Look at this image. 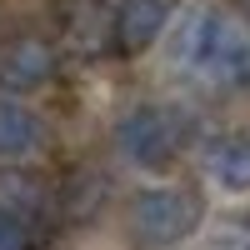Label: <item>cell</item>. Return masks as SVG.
<instances>
[{
	"label": "cell",
	"mask_w": 250,
	"mask_h": 250,
	"mask_svg": "<svg viewBox=\"0 0 250 250\" xmlns=\"http://www.w3.org/2000/svg\"><path fill=\"white\" fill-rule=\"evenodd\" d=\"M170 65L210 80L215 90H250V25L220 10H195L180 20Z\"/></svg>",
	"instance_id": "1"
},
{
	"label": "cell",
	"mask_w": 250,
	"mask_h": 250,
	"mask_svg": "<svg viewBox=\"0 0 250 250\" xmlns=\"http://www.w3.org/2000/svg\"><path fill=\"white\" fill-rule=\"evenodd\" d=\"M185 140H190V120H185L175 105H135L115 125V145L120 155L140 165V170H165L175 165Z\"/></svg>",
	"instance_id": "2"
},
{
	"label": "cell",
	"mask_w": 250,
	"mask_h": 250,
	"mask_svg": "<svg viewBox=\"0 0 250 250\" xmlns=\"http://www.w3.org/2000/svg\"><path fill=\"white\" fill-rule=\"evenodd\" d=\"M125 225H130V235L140 245H150V250L180 245L200 225V195L195 190H180V185H150V190L130 195Z\"/></svg>",
	"instance_id": "3"
},
{
	"label": "cell",
	"mask_w": 250,
	"mask_h": 250,
	"mask_svg": "<svg viewBox=\"0 0 250 250\" xmlns=\"http://www.w3.org/2000/svg\"><path fill=\"white\" fill-rule=\"evenodd\" d=\"M0 210L15 215L20 225H30V235H45L55 225V215H60V195L50 190L45 175L5 165V170H0Z\"/></svg>",
	"instance_id": "4"
},
{
	"label": "cell",
	"mask_w": 250,
	"mask_h": 250,
	"mask_svg": "<svg viewBox=\"0 0 250 250\" xmlns=\"http://www.w3.org/2000/svg\"><path fill=\"white\" fill-rule=\"evenodd\" d=\"M55 20H60L70 55L95 60V55L115 50V10L105 0H55Z\"/></svg>",
	"instance_id": "5"
},
{
	"label": "cell",
	"mask_w": 250,
	"mask_h": 250,
	"mask_svg": "<svg viewBox=\"0 0 250 250\" xmlns=\"http://www.w3.org/2000/svg\"><path fill=\"white\" fill-rule=\"evenodd\" d=\"M170 15H175V0H120L115 5V50L145 55L165 35Z\"/></svg>",
	"instance_id": "6"
},
{
	"label": "cell",
	"mask_w": 250,
	"mask_h": 250,
	"mask_svg": "<svg viewBox=\"0 0 250 250\" xmlns=\"http://www.w3.org/2000/svg\"><path fill=\"white\" fill-rule=\"evenodd\" d=\"M55 45L40 35H20L5 45V55H0V80H5L10 90H40L55 80Z\"/></svg>",
	"instance_id": "7"
},
{
	"label": "cell",
	"mask_w": 250,
	"mask_h": 250,
	"mask_svg": "<svg viewBox=\"0 0 250 250\" xmlns=\"http://www.w3.org/2000/svg\"><path fill=\"white\" fill-rule=\"evenodd\" d=\"M105 200H110V180L100 170H80L65 190H60V215H70L75 225H85V220H95L100 210H105Z\"/></svg>",
	"instance_id": "8"
},
{
	"label": "cell",
	"mask_w": 250,
	"mask_h": 250,
	"mask_svg": "<svg viewBox=\"0 0 250 250\" xmlns=\"http://www.w3.org/2000/svg\"><path fill=\"white\" fill-rule=\"evenodd\" d=\"M35 145H40V120L15 100H0V155H30Z\"/></svg>",
	"instance_id": "9"
},
{
	"label": "cell",
	"mask_w": 250,
	"mask_h": 250,
	"mask_svg": "<svg viewBox=\"0 0 250 250\" xmlns=\"http://www.w3.org/2000/svg\"><path fill=\"white\" fill-rule=\"evenodd\" d=\"M210 175L220 185H235V190H245L250 185V135L245 140H220L210 150Z\"/></svg>",
	"instance_id": "10"
},
{
	"label": "cell",
	"mask_w": 250,
	"mask_h": 250,
	"mask_svg": "<svg viewBox=\"0 0 250 250\" xmlns=\"http://www.w3.org/2000/svg\"><path fill=\"white\" fill-rule=\"evenodd\" d=\"M30 245H35L30 225H20L15 215H5V210H0V250H30Z\"/></svg>",
	"instance_id": "11"
},
{
	"label": "cell",
	"mask_w": 250,
	"mask_h": 250,
	"mask_svg": "<svg viewBox=\"0 0 250 250\" xmlns=\"http://www.w3.org/2000/svg\"><path fill=\"white\" fill-rule=\"evenodd\" d=\"M215 250H250V235L245 230H235V235H220V245Z\"/></svg>",
	"instance_id": "12"
}]
</instances>
